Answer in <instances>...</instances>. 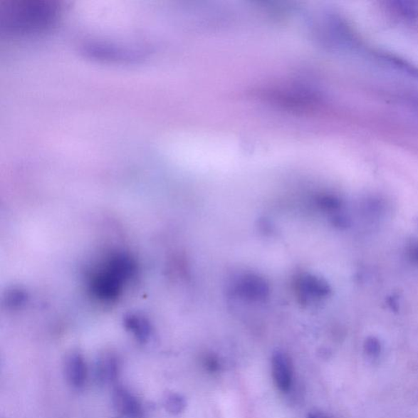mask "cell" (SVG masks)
<instances>
[{
	"mask_svg": "<svg viewBox=\"0 0 418 418\" xmlns=\"http://www.w3.org/2000/svg\"><path fill=\"white\" fill-rule=\"evenodd\" d=\"M408 258L412 263L418 266V241L412 242L407 250Z\"/></svg>",
	"mask_w": 418,
	"mask_h": 418,
	"instance_id": "cell-11",
	"label": "cell"
},
{
	"mask_svg": "<svg viewBox=\"0 0 418 418\" xmlns=\"http://www.w3.org/2000/svg\"><path fill=\"white\" fill-rule=\"evenodd\" d=\"M185 406V399L178 395H171L166 400V408L172 414H180Z\"/></svg>",
	"mask_w": 418,
	"mask_h": 418,
	"instance_id": "cell-9",
	"label": "cell"
},
{
	"mask_svg": "<svg viewBox=\"0 0 418 418\" xmlns=\"http://www.w3.org/2000/svg\"><path fill=\"white\" fill-rule=\"evenodd\" d=\"M4 27L16 34L37 32L49 26L57 15L58 7L50 1H14L4 8Z\"/></svg>",
	"mask_w": 418,
	"mask_h": 418,
	"instance_id": "cell-1",
	"label": "cell"
},
{
	"mask_svg": "<svg viewBox=\"0 0 418 418\" xmlns=\"http://www.w3.org/2000/svg\"><path fill=\"white\" fill-rule=\"evenodd\" d=\"M299 298L303 303L316 302L328 297L331 292L328 283L320 278L303 275L297 281Z\"/></svg>",
	"mask_w": 418,
	"mask_h": 418,
	"instance_id": "cell-2",
	"label": "cell"
},
{
	"mask_svg": "<svg viewBox=\"0 0 418 418\" xmlns=\"http://www.w3.org/2000/svg\"><path fill=\"white\" fill-rule=\"evenodd\" d=\"M273 380L281 392L291 391L293 382V369L288 356L281 351L273 355L271 361Z\"/></svg>",
	"mask_w": 418,
	"mask_h": 418,
	"instance_id": "cell-3",
	"label": "cell"
},
{
	"mask_svg": "<svg viewBox=\"0 0 418 418\" xmlns=\"http://www.w3.org/2000/svg\"><path fill=\"white\" fill-rule=\"evenodd\" d=\"M394 9L404 18L409 20L418 19V3L414 1H395Z\"/></svg>",
	"mask_w": 418,
	"mask_h": 418,
	"instance_id": "cell-6",
	"label": "cell"
},
{
	"mask_svg": "<svg viewBox=\"0 0 418 418\" xmlns=\"http://www.w3.org/2000/svg\"><path fill=\"white\" fill-rule=\"evenodd\" d=\"M115 405L118 410L125 416L130 418L142 417V407L138 400L125 390H118L115 392Z\"/></svg>",
	"mask_w": 418,
	"mask_h": 418,
	"instance_id": "cell-4",
	"label": "cell"
},
{
	"mask_svg": "<svg viewBox=\"0 0 418 418\" xmlns=\"http://www.w3.org/2000/svg\"><path fill=\"white\" fill-rule=\"evenodd\" d=\"M99 377L105 381H110L117 375L116 362L113 359H105L98 367Z\"/></svg>",
	"mask_w": 418,
	"mask_h": 418,
	"instance_id": "cell-8",
	"label": "cell"
},
{
	"mask_svg": "<svg viewBox=\"0 0 418 418\" xmlns=\"http://www.w3.org/2000/svg\"><path fill=\"white\" fill-rule=\"evenodd\" d=\"M382 57L383 59L387 61L389 63L397 66L399 70H403L412 76L418 78V68L415 66L410 64L409 61L400 58L397 56L387 53H384Z\"/></svg>",
	"mask_w": 418,
	"mask_h": 418,
	"instance_id": "cell-7",
	"label": "cell"
},
{
	"mask_svg": "<svg viewBox=\"0 0 418 418\" xmlns=\"http://www.w3.org/2000/svg\"><path fill=\"white\" fill-rule=\"evenodd\" d=\"M365 353L372 359L377 358L381 354L382 345L376 338H367L364 345Z\"/></svg>",
	"mask_w": 418,
	"mask_h": 418,
	"instance_id": "cell-10",
	"label": "cell"
},
{
	"mask_svg": "<svg viewBox=\"0 0 418 418\" xmlns=\"http://www.w3.org/2000/svg\"><path fill=\"white\" fill-rule=\"evenodd\" d=\"M68 378L72 386L81 387L86 381L87 367L85 360L80 355H71L66 366Z\"/></svg>",
	"mask_w": 418,
	"mask_h": 418,
	"instance_id": "cell-5",
	"label": "cell"
},
{
	"mask_svg": "<svg viewBox=\"0 0 418 418\" xmlns=\"http://www.w3.org/2000/svg\"><path fill=\"white\" fill-rule=\"evenodd\" d=\"M308 418H328L325 414H321V412H311Z\"/></svg>",
	"mask_w": 418,
	"mask_h": 418,
	"instance_id": "cell-12",
	"label": "cell"
}]
</instances>
